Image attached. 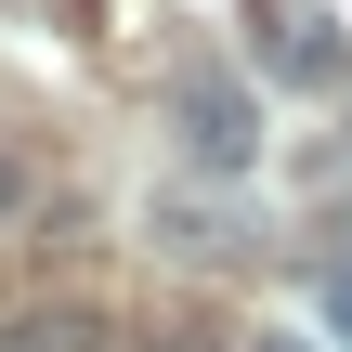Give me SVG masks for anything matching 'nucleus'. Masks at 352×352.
<instances>
[{"label":"nucleus","instance_id":"obj_1","mask_svg":"<svg viewBox=\"0 0 352 352\" xmlns=\"http://www.w3.org/2000/svg\"><path fill=\"white\" fill-rule=\"evenodd\" d=\"M170 131H183V157H196L209 183H235V170L261 157V104H248L222 65H183V78H170Z\"/></svg>","mask_w":352,"mask_h":352},{"label":"nucleus","instance_id":"obj_2","mask_svg":"<svg viewBox=\"0 0 352 352\" xmlns=\"http://www.w3.org/2000/svg\"><path fill=\"white\" fill-rule=\"evenodd\" d=\"M144 248L183 261V274H222V261L248 248V222H235V196H209V183H157V196H144Z\"/></svg>","mask_w":352,"mask_h":352},{"label":"nucleus","instance_id":"obj_3","mask_svg":"<svg viewBox=\"0 0 352 352\" xmlns=\"http://www.w3.org/2000/svg\"><path fill=\"white\" fill-rule=\"evenodd\" d=\"M248 52H261V78H287V91H340V26H327L314 0H248Z\"/></svg>","mask_w":352,"mask_h":352},{"label":"nucleus","instance_id":"obj_4","mask_svg":"<svg viewBox=\"0 0 352 352\" xmlns=\"http://www.w3.org/2000/svg\"><path fill=\"white\" fill-rule=\"evenodd\" d=\"M104 327H91V300H26L13 327H0V352H91Z\"/></svg>","mask_w":352,"mask_h":352},{"label":"nucleus","instance_id":"obj_5","mask_svg":"<svg viewBox=\"0 0 352 352\" xmlns=\"http://www.w3.org/2000/svg\"><path fill=\"white\" fill-rule=\"evenodd\" d=\"M327 327L352 340V261H327Z\"/></svg>","mask_w":352,"mask_h":352},{"label":"nucleus","instance_id":"obj_6","mask_svg":"<svg viewBox=\"0 0 352 352\" xmlns=\"http://www.w3.org/2000/svg\"><path fill=\"white\" fill-rule=\"evenodd\" d=\"M157 352H222V340H209V327H170V340H157Z\"/></svg>","mask_w":352,"mask_h":352},{"label":"nucleus","instance_id":"obj_7","mask_svg":"<svg viewBox=\"0 0 352 352\" xmlns=\"http://www.w3.org/2000/svg\"><path fill=\"white\" fill-rule=\"evenodd\" d=\"M248 352H300V340H274V327H261V340H248Z\"/></svg>","mask_w":352,"mask_h":352}]
</instances>
